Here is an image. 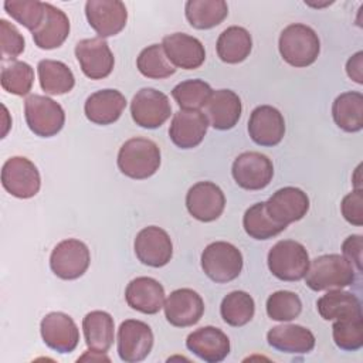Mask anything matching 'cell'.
Segmentation results:
<instances>
[{"label":"cell","mask_w":363,"mask_h":363,"mask_svg":"<svg viewBox=\"0 0 363 363\" xmlns=\"http://www.w3.org/2000/svg\"><path fill=\"white\" fill-rule=\"evenodd\" d=\"M356 271L353 264L340 254L319 255L309 262L305 275L306 286L315 292L342 289L354 284Z\"/></svg>","instance_id":"cell-1"},{"label":"cell","mask_w":363,"mask_h":363,"mask_svg":"<svg viewBox=\"0 0 363 363\" xmlns=\"http://www.w3.org/2000/svg\"><path fill=\"white\" fill-rule=\"evenodd\" d=\"M278 48L285 62L295 68H303L316 61L320 52V41L313 28L294 23L281 31Z\"/></svg>","instance_id":"cell-2"},{"label":"cell","mask_w":363,"mask_h":363,"mask_svg":"<svg viewBox=\"0 0 363 363\" xmlns=\"http://www.w3.org/2000/svg\"><path fill=\"white\" fill-rule=\"evenodd\" d=\"M160 149L146 138H132L126 140L118 152V167L125 176L143 180L153 176L160 167Z\"/></svg>","instance_id":"cell-3"},{"label":"cell","mask_w":363,"mask_h":363,"mask_svg":"<svg viewBox=\"0 0 363 363\" xmlns=\"http://www.w3.org/2000/svg\"><path fill=\"white\" fill-rule=\"evenodd\" d=\"M306 248L295 240H281L268 252L267 264L274 277L281 281L295 282L305 278L309 268Z\"/></svg>","instance_id":"cell-4"},{"label":"cell","mask_w":363,"mask_h":363,"mask_svg":"<svg viewBox=\"0 0 363 363\" xmlns=\"http://www.w3.org/2000/svg\"><path fill=\"white\" fill-rule=\"evenodd\" d=\"M201 268L204 274L217 284H225L235 279L242 269L241 251L227 241L208 244L201 252Z\"/></svg>","instance_id":"cell-5"},{"label":"cell","mask_w":363,"mask_h":363,"mask_svg":"<svg viewBox=\"0 0 363 363\" xmlns=\"http://www.w3.org/2000/svg\"><path fill=\"white\" fill-rule=\"evenodd\" d=\"M24 116L30 130L40 138L55 136L65 123V112L54 99L33 94L24 101Z\"/></svg>","instance_id":"cell-6"},{"label":"cell","mask_w":363,"mask_h":363,"mask_svg":"<svg viewBox=\"0 0 363 363\" xmlns=\"http://www.w3.org/2000/svg\"><path fill=\"white\" fill-rule=\"evenodd\" d=\"M1 184L7 193L17 199H31L41 187L40 172L30 159L13 156L1 167Z\"/></svg>","instance_id":"cell-7"},{"label":"cell","mask_w":363,"mask_h":363,"mask_svg":"<svg viewBox=\"0 0 363 363\" xmlns=\"http://www.w3.org/2000/svg\"><path fill=\"white\" fill-rule=\"evenodd\" d=\"M91 262V254L85 242L68 238L58 242L50 255V268L61 279L71 281L82 277Z\"/></svg>","instance_id":"cell-8"},{"label":"cell","mask_w":363,"mask_h":363,"mask_svg":"<svg viewBox=\"0 0 363 363\" xmlns=\"http://www.w3.org/2000/svg\"><path fill=\"white\" fill-rule=\"evenodd\" d=\"M172 113L166 94L155 88L139 89L130 102V115L136 125L145 129L160 128Z\"/></svg>","instance_id":"cell-9"},{"label":"cell","mask_w":363,"mask_h":363,"mask_svg":"<svg viewBox=\"0 0 363 363\" xmlns=\"http://www.w3.org/2000/svg\"><path fill=\"white\" fill-rule=\"evenodd\" d=\"M153 340V332L147 323L138 319H126L118 329V354L126 363L142 362L152 352Z\"/></svg>","instance_id":"cell-10"},{"label":"cell","mask_w":363,"mask_h":363,"mask_svg":"<svg viewBox=\"0 0 363 363\" xmlns=\"http://www.w3.org/2000/svg\"><path fill=\"white\" fill-rule=\"evenodd\" d=\"M231 174L241 189L262 190L272 180L274 166L271 159L259 152H244L233 162Z\"/></svg>","instance_id":"cell-11"},{"label":"cell","mask_w":363,"mask_h":363,"mask_svg":"<svg viewBox=\"0 0 363 363\" xmlns=\"http://www.w3.org/2000/svg\"><path fill=\"white\" fill-rule=\"evenodd\" d=\"M85 16L88 24L101 38L119 34L128 21L126 6L119 0H88Z\"/></svg>","instance_id":"cell-12"},{"label":"cell","mask_w":363,"mask_h":363,"mask_svg":"<svg viewBox=\"0 0 363 363\" xmlns=\"http://www.w3.org/2000/svg\"><path fill=\"white\" fill-rule=\"evenodd\" d=\"M133 250L142 264L153 268L164 267L173 257L172 240L169 234L157 225L142 228L136 234Z\"/></svg>","instance_id":"cell-13"},{"label":"cell","mask_w":363,"mask_h":363,"mask_svg":"<svg viewBox=\"0 0 363 363\" xmlns=\"http://www.w3.org/2000/svg\"><path fill=\"white\" fill-rule=\"evenodd\" d=\"M186 207L191 217L199 221L210 223L217 220L225 207L223 190L213 182H199L186 194Z\"/></svg>","instance_id":"cell-14"},{"label":"cell","mask_w":363,"mask_h":363,"mask_svg":"<svg viewBox=\"0 0 363 363\" xmlns=\"http://www.w3.org/2000/svg\"><path fill=\"white\" fill-rule=\"evenodd\" d=\"M75 57L85 77L91 79L106 78L115 65L113 54L108 43L101 37L78 41L75 45Z\"/></svg>","instance_id":"cell-15"},{"label":"cell","mask_w":363,"mask_h":363,"mask_svg":"<svg viewBox=\"0 0 363 363\" xmlns=\"http://www.w3.org/2000/svg\"><path fill=\"white\" fill-rule=\"evenodd\" d=\"M43 342L58 353H71L79 342V330L74 319L64 312H50L40 323Z\"/></svg>","instance_id":"cell-16"},{"label":"cell","mask_w":363,"mask_h":363,"mask_svg":"<svg viewBox=\"0 0 363 363\" xmlns=\"http://www.w3.org/2000/svg\"><path fill=\"white\" fill-rule=\"evenodd\" d=\"M265 208L269 217L285 227L303 218L309 210V197L298 187L286 186L277 190L267 201Z\"/></svg>","instance_id":"cell-17"},{"label":"cell","mask_w":363,"mask_h":363,"mask_svg":"<svg viewBox=\"0 0 363 363\" xmlns=\"http://www.w3.org/2000/svg\"><path fill=\"white\" fill-rule=\"evenodd\" d=\"M164 316L176 328H189L196 325L204 313L203 298L190 288H180L166 298Z\"/></svg>","instance_id":"cell-18"},{"label":"cell","mask_w":363,"mask_h":363,"mask_svg":"<svg viewBox=\"0 0 363 363\" xmlns=\"http://www.w3.org/2000/svg\"><path fill=\"white\" fill-rule=\"evenodd\" d=\"M210 126V122L201 111L180 109L173 115L169 136L180 149H193L199 146Z\"/></svg>","instance_id":"cell-19"},{"label":"cell","mask_w":363,"mask_h":363,"mask_svg":"<svg viewBox=\"0 0 363 363\" xmlns=\"http://www.w3.org/2000/svg\"><path fill=\"white\" fill-rule=\"evenodd\" d=\"M248 133L259 146H277L285 135L282 113L271 105L257 106L248 119Z\"/></svg>","instance_id":"cell-20"},{"label":"cell","mask_w":363,"mask_h":363,"mask_svg":"<svg viewBox=\"0 0 363 363\" xmlns=\"http://www.w3.org/2000/svg\"><path fill=\"white\" fill-rule=\"evenodd\" d=\"M162 47L167 60L177 68L197 69L206 60L201 41L186 33H173L163 37Z\"/></svg>","instance_id":"cell-21"},{"label":"cell","mask_w":363,"mask_h":363,"mask_svg":"<svg viewBox=\"0 0 363 363\" xmlns=\"http://www.w3.org/2000/svg\"><path fill=\"white\" fill-rule=\"evenodd\" d=\"M186 346L207 363L223 362L230 353L228 336L216 326H203L193 330L186 339Z\"/></svg>","instance_id":"cell-22"},{"label":"cell","mask_w":363,"mask_h":363,"mask_svg":"<svg viewBox=\"0 0 363 363\" xmlns=\"http://www.w3.org/2000/svg\"><path fill=\"white\" fill-rule=\"evenodd\" d=\"M204 109L206 116L214 129L228 130L238 123L242 112V104L234 91L217 89L213 91Z\"/></svg>","instance_id":"cell-23"},{"label":"cell","mask_w":363,"mask_h":363,"mask_svg":"<svg viewBox=\"0 0 363 363\" xmlns=\"http://www.w3.org/2000/svg\"><path fill=\"white\" fill-rule=\"evenodd\" d=\"M125 299L132 309L140 313L155 315L164 305V288L155 278L138 277L128 284Z\"/></svg>","instance_id":"cell-24"},{"label":"cell","mask_w":363,"mask_h":363,"mask_svg":"<svg viewBox=\"0 0 363 363\" xmlns=\"http://www.w3.org/2000/svg\"><path fill=\"white\" fill-rule=\"evenodd\" d=\"M126 108V98L118 89H101L91 94L84 105L85 116L95 125L116 122Z\"/></svg>","instance_id":"cell-25"},{"label":"cell","mask_w":363,"mask_h":363,"mask_svg":"<svg viewBox=\"0 0 363 363\" xmlns=\"http://www.w3.org/2000/svg\"><path fill=\"white\" fill-rule=\"evenodd\" d=\"M267 342L274 349L284 353L305 354L313 350L315 335L301 325H278L268 330Z\"/></svg>","instance_id":"cell-26"},{"label":"cell","mask_w":363,"mask_h":363,"mask_svg":"<svg viewBox=\"0 0 363 363\" xmlns=\"http://www.w3.org/2000/svg\"><path fill=\"white\" fill-rule=\"evenodd\" d=\"M69 18L58 7L45 3V18L33 34L34 44L41 50H54L64 44L69 35Z\"/></svg>","instance_id":"cell-27"},{"label":"cell","mask_w":363,"mask_h":363,"mask_svg":"<svg viewBox=\"0 0 363 363\" xmlns=\"http://www.w3.org/2000/svg\"><path fill=\"white\" fill-rule=\"evenodd\" d=\"M82 332L88 349L106 353L115 337L113 318L105 311H92L82 319Z\"/></svg>","instance_id":"cell-28"},{"label":"cell","mask_w":363,"mask_h":363,"mask_svg":"<svg viewBox=\"0 0 363 363\" xmlns=\"http://www.w3.org/2000/svg\"><path fill=\"white\" fill-rule=\"evenodd\" d=\"M217 55L223 62L238 64L242 62L252 50L251 34L240 26L227 27L217 40Z\"/></svg>","instance_id":"cell-29"},{"label":"cell","mask_w":363,"mask_h":363,"mask_svg":"<svg viewBox=\"0 0 363 363\" xmlns=\"http://www.w3.org/2000/svg\"><path fill=\"white\" fill-rule=\"evenodd\" d=\"M316 308L325 320H337L362 315V303L359 298L354 294L342 289H329L318 299Z\"/></svg>","instance_id":"cell-30"},{"label":"cell","mask_w":363,"mask_h":363,"mask_svg":"<svg viewBox=\"0 0 363 363\" xmlns=\"http://www.w3.org/2000/svg\"><path fill=\"white\" fill-rule=\"evenodd\" d=\"M335 123L345 132H359L363 128V95L356 91L343 92L332 104Z\"/></svg>","instance_id":"cell-31"},{"label":"cell","mask_w":363,"mask_h":363,"mask_svg":"<svg viewBox=\"0 0 363 363\" xmlns=\"http://www.w3.org/2000/svg\"><path fill=\"white\" fill-rule=\"evenodd\" d=\"M37 74L41 89L50 95H64L75 85L71 68L62 61L41 60L37 64Z\"/></svg>","instance_id":"cell-32"},{"label":"cell","mask_w":363,"mask_h":363,"mask_svg":"<svg viewBox=\"0 0 363 363\" xmlns=\"http://www.w3.org/2000/svg\"><path fill=\"white\" fill-rule=\"evenodd\" d=\"M184 14L191 27L208 30L224 21L228 6L224 0H189L184 4Z\"/></svg>","instance_id":"cell-33"},{"label":"cell","mask_w":363,"mask_h":363,"mask_svg":"<svg viewBox=\"0 0 363 363\" xmlns=\"http://www.w3.org/2000/svg\"><path fill=\"white\" fill-rule=\"evenodd\" d=\"M223 320L234 328L247 325L255 313V302L245 291H233L227 294L220 305Z\"/></svg>","instance_id":"cell-34"},{"label":"cell","mask_w":363,"mask_h":363,"mask_svg":"<svg viewBox=\"0 0 363 363\" xmlns=\"http://www.w3.org/2000/svg\"><path fill=\"white\" fill-rule=\"evenodd\" d=\"M242 227L254 240H269L286 228L269 217L265 208V201L255 203L247 208L242 217Z\"/></svg>","instance_id":"cell-35"},{"label":"cell","mask_w":363,"mask_h":363,"mask_svg":"<svg viewBox=\"0 0 363 363\" xmlns=\"http://www.w3.org/2000/svg\"><path fill=\"white\" fill-rule=\"evenodd\" d=\"M139 72L152 79H164L176 72V67L167 60L162 44L147 45L136 58Z\"/></svg>","instance_id":"cell-36"},{"label":"cell","mask_w":363,"mask_h":363,"mask_svg":"<svg viewBox=\"0 0 363 363\" xmlns=\"http://www.w3.org/2000/svg\"><path fill=\"white\" fill-rule=\"evenodd\" d=\"M211 86L203 79H186L172 89V96L180 109L200 111L211 96Z\"/></svg>","instance_id":"cell-37"},{"label":"cell","mask_w":363,"mask_h":363,"mask_svg":"<svg viewBox=\"0 0 363 363\" xmlns=\"http://www.w3.org/2000/svg\"><path fill=\"white\" fill-rule=\"evenodd\" d=\"M34 69L24 61H13L10 65L3 67L0 84L4 91L13 95L26 96L33 88Z\"/></svg>","instance_id":"cell-38"},{"label":"cell","mask_w":363,"mask_h":363,"mask_svg":"<svg viewBox=\"0 0 363 363\" xmlns=\"http://www.w3.org/2000/svg\"><path fill=\"white\" fill-rule=\"evenodd\" d=\"M335 345L346 352H356L363 346V315L337 319L332 325Z\"/></svg>","instance_id":"cell-39"},{"label":"cell","mask_w":363,"mask_h":363,"mask_svg":"<svg viewBox=\"0 0 363 363\" xmlns=\"http://www.w3.org/2000/svg\"><path fill=\"white\" fill-rule=\"evenodd\" d=\"M4 10L17 23L34 33L45 18V3L38 0H6Z\"/></svg>","instance_id":"cell-40"},{"label":"cell","mask_w":363,"mask_h":363,"mask_svg":"<svg viewBox=\"0 0 363 363\" xmlns=\"http://www.w3.org/2000/svg\"><path fill=\"white\" fill-rule=\"evenodd\" d=\"M267 315L272 320L289 322L296 319L302 312V302L298 294L291 291H277L267 299Z\"/></svg>","instance_id":"cell-41"},{"label":"cell","mask_w":363,"mask_h":363,"mask_svg":"<svg viewBox=\"0 0 363 363\" xmlns=\"http://www.w3.org/2000/svg\"><path fill=\"white\" fill-rule=\"evenodd\" d=\"M0 41H1V61H13L26 48L24 37L14 24L0 18Z\"/></svg>","instance_id":"cell-42"},{"label":"cell","mask_w":363,"mask_h":363,"mask_svg":"<svg viewBox=\"0 0 363 363\" xmlns=\"http://www.w3.org/2000/svg\"><path fill=\"white\" fill-rule=\"evenodd\" d=\"M340 211L347 223L360 227L363 224V190L354 189L346 194L342 200Z\"/></svg>","instance_id":"cell-43"},{"label":"cell","mask_w":363,"mask_h":363,"mask_svg":"<svg viewBox=\"0 0 363 363\" xmlns=\"http://www.w3.org/2000/svg\"><path fill=\"white\" fill-rule=\"evenodd\" d=\"M362 251H363V237L360 234L349 235L342 244L343 257L347 258L354 265L357 272L362 271Z\"/></svg>","instance_id":"cell-44"},{"label":"cell","mask_w":363,"mask_h":363,"mask_svg":"<svg viewBox=\"0 0 363 363\" xmlns=\"http://www.w3.org/2000/svg\"><path fill=\"white\" fill-rule=\"evenodd\" d=\"M363 52L357 51L346 62V72L356 84H363Z\"/></svg>","instance_id":"cell-45"}]
</instances>
